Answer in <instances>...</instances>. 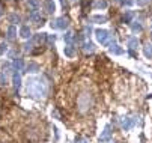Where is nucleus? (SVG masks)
I'll return each instance as SVG.
<instances>
[{
    "instance_id": "1",
    "label": "nucleus",
    "mask_w": 152,
    "mask_h": 143,
    "mask_svg": "<svg viewBox=\"0 0 152 143\" xmlns=\"http://www.w3.org/2000/svg\"><path fill=\"white\" fill-rule=\"evenodd\" d=\"M26 90L35 99H44L48 93V85L44 78L30 77L26 81Z\"/></svg>"
},
{
    "instance_id": "2",
    "label": "nucleus",
    "mask_w": 152,
    "mask_h": 143,
    "mask_svg": "<svg viewBox=\"0 0 152 143\" xmlns=\"http://www.w3.org/2000/svg\"><path fill=\"white\" fill-rule=\"evenodd\" d=\"M95 39L98 41L101 45H108V41L115 42V38L112 39L110 32L105 30V29H96V30H95Z\"/></svg>"
},
{
    "instance_id": "3",
    "label": "nucleus",
    "mask_w": 152,
    "mask_h": 143,
    "mask_svg": "<svg viewBox=\"0 0 152 143\" xmlns=\"http://www.w3.org/2000/svg\"><path fill=\"white\" fill-rule=\"evenodd\" d=\"M92 106V98L89 93H81L78 98V110L80 112H88Z\"/></svg>"
},
{
    "instance_id": "4",
    "label": "nucleus",
    "mask_w": 152,
    "mask_h": 143,
    "mask_svg": "<svg viewBox=\"0 0 152 143\" xmlns=\"http://www.w3.org/2000/svg\"><path fill=\"white\" fill-rule=\"evenodd\" d=\"M50 26H51V29L65 30V29H68V26H69V20L65 18V17H57V18H54V20L50 21Z\"/></svg>"
},
{
    "instance_id": "5",
    "label": "nucleus",
    "mask_w": 152,
    "mask_h": 143,
    "mask_svg": "<svg viewBox=\"0 0 152 143\" xmlns=\"http://www.w3.org/2000/svg\"><path fill=\"white\" fill-rule=\"evenodd\" d=\"M137 122H139V117H137V116H126V117L122 119L121 125H122V128H124L125 131H128V130H131V128L137 124Z\"/></svg>"
},
{
    "instance_id": "6",
    "label": "nucleus",
    "mask_w": 152,
    "mask_h": 143,
    "mask_svg": "<svg viewBox=\"0 0 152 143\" xmlns=\"http://www.w3.org/2000/svg\"><path fill=\"white\" fill-rule=\"evenodd\" d=\"M112 140V131H110V125H105L102 134L99 136V142H110Z\"/></svg>"
},
{
    "instance_id": "7",
    "label": "nucleus",
    "mask_w": 152,
    "mask_h": 143,
    "mask_svg": "<svg viewBox=\"0 0 152 143\" xmlns=\"http://www.w3.org/2000/svg\"><path fill=\"white\" fill-rule=\"evenodd\" d=\"M12 85H14V89L18 90L21 88V75L18 71H14L12 72Z\"/></svg>"
},
{
    "instance_id": "8",
    "label": "nucleus",
    "mask_w": 152,
    "mask_h": 143,
    "mask_svg": "<svg viewBox=\"0 0 152 143\" xmlns=\"http://www.w3.org/2000/svg\"><path fill=\"white\" fill-rule=\"evenodd\" d=\"M44 11L47 14H54L56 12V3H54V0H45V2H44Z\"/></svg>"
},
{
    "instance_id": "9",
    "label": "nucleus",
    "mask_w": 152,
    "mask_h": 143,
    "mask_svg": "<svg viewBox=\"0 0 152 143\" xmlns=\"http://www.w3.org/2000/svg\"><path fill=\"white\" fill-rule=\"evenodd\" d=\"M18 35H20L21 38H24V39H29V38L32 36V30H30L29 26H21L20 30H18Z\"/></svg>"
},
{
    "instance_id": "10",
    "label": "nucleus",
    "mask_w": 152,
    "mask_h": 143,
    "mask_svg": "<svg viewBox=\"0 0 152 143\" xmlns=\"http://www.w3.org/2000/svg\"><path fill=\"white\" fill-rule=\"evenodd\" d=\"M12 68H14V71H23V69H24L23 59H20V57L14 59V60H12Z\"/></svg>"
},
{
    "instance_id": "11",
    "label": "nucleus",
    "mask_w": 152,
    "mask_h": 143,
    "mask_svg": "<svg viewBox=\"0 0 152 143\" xmlns=\"http://www.w3.org/2000/svg\"><path fill=\"white\" fill-rule=\"evenodd\" d=\"M47 39V33H35L32 35V41H33V44H41V42H44V41Z\"/></svg>"
},
{
    "instance_id": "12",
    "label": "nucleus",
    "mask_w": 152,
    "mask_h": 143,
    "mask_svg": "<svg viewBox=\"0 0 152 143\" xmlns=\"http://www.w3.org/2000/svg\"><path fill=\"white\" fill-rule=\"evenodd\" d=\"M17 26H14V24H11L9 27H8V30H6V38L9 39V41H12V39H15L17 38Z\"/></svg>"
},
{
    "instance_id": "13",
    "label": "nucleus",
    "mask_w": 152,
    "mask_h": 143,
    "mask_svg": "<svg viewBox=\"0 0 152 143\" xmlns=\"http://www.w3.org/2000/svg\"><path fill=\"white\" fill-rule=\"evenodd\" d=\"M108 51H110L112 54H116V56H121V54H124L125 51H124V48L121 47V45H118V44H112L110 45V48H108Z\"/></svg>"
},
{
    "instance_id": "14",
    "label": "nucleus",
    "mask_w": 152,
    "mask_h": 143,
    "mask_svg": "<svg viewBox=\"0 0 152 143\" xmlns=\"http://www.w3.org/2000/svg\"><path fill=\"white\" fill-rule=\"evenodd\" d=\"M39 65L36 63V62H29V65L26 66V72H30V74H36V72H39Z\"/></svg>"
},
{
    "instance_id": "15",
    "label": "nucleus",
    "mask_w": 152,
    "mask_h": 143,
    "mask_svg": "<svg viewBox=\"0 0 152 143\" xmlns=\"http://www.w3.org/2000/svg\"><path fill=\"white\" fill-rule=\"evenodd\" d=\"M128 48L131 50V51H134V50L139 48V39H137L136 36H133V38L128 39Z\"/></svg>"
},
{
    "instance_id": "16",
    "label": "nucleus",
    "mask_w": 152,
    "mask_h": 143,
    "mask_svg": "<svg viewBox=\"0 0 152 143\" xmlns=\"http://www.w3.org/2000/svg\"><path fill=\"white\" fill-rule=\"evenodd\" d=\"M107 17L105 15H101V14H96V15H94L92 18H91V21L92 23H99V24H102V23H107Z\"/></svg>"
},
{
    "instance_id": "17",
    "label": "nucleus",
    "mask_w": 152,
    "mask_h": 143,
    "mask_svg": "<svg viewBox=\"0 0 152 143\" xmlns=\"http://www.w3.org/2000/svg\"><path fill=\"white\" fill-rule=\"evenodd\" d=\"M63 54L66 56V57H74V56H75V48H74L72 45L63 47Z\"/></svg>"
},
{
    "instance_id": "18",
    "label": "nucleus",
    "mask_w": 152,
    "mask_h": 143,
    "mask_svg": "<svg viewBox=\"0 0 152 143\" xmlns=\"http://www.w3.org/2000/svg\"><path fill=\"white\" fill-rule=\"evenodd\" d=\"M107 6H108L107 0H95V3H94V8L95 9H105Z\"/></svg>"
},
{
    "instance_id": "19",
    "label": "nucleus",
    "mask_w": 152,
    "mask_h": 143,
    "mask_svg": "<svg viewBox=\"0 0 152 143\" xmlns=\"http://www.w3.org/2000/svg\"><path fill=\"white\" fill-rule=\"evenodd\" d=\"M81 47H83V50H84L86 53H92V51L95 50V45L91 42V41H86V42H83Z\"/></svg>"
},
{
    "instance_id": "20",
    "label": "nucleus",
    "mask_w": 152,
    "mask_h": 143,
    "mask_svg": "<svg viewBox=\"0 0 152 143\" xmlns=\"http://www.w3.org/2000/svg\"><path fill=\"white\" fill-rule=\"evenodd\" d=\"M20 21H21V17H20L18 14H15V12H12V14L9 15V23H12L14 26H15V24H18Z\"/></svg>"
},
{
    "instance_id": "21",
    "label": "nucleus",
    "mask_w": 152,
    "mask_h": 143,
    "mask_svg": "<svg viewBox=\"0 0 152 143\" xmlns=\"http://www.w3.org/2000/svg\"><path fill=\"white\" fill-rule=\"evenodd\" d=\"M143 53H145V56L148 57V59H152V44H146L145 47H143Z\"/></svg>"
},
{
    "instance_id": "22",
    "label": "nucleus",
    "mask_w": 152,
    "mask_h": 143,
    "mask_svg": "<svg viewBox=\"0 0 152 143\" xmlns=\"http://www.w3.org/2000/svg\"><path fill=\"white\" fill-rule=\"evenodd\" d=\"M72 38H74V33H72V32H66V33L63 35V41H65V42H66L68 45H71Z\"/></svg>"
},
{
    "instance_id": "23",
    "label": "nucleus",
    "mask_w": 152,
    "mask_h": 143,
    "mask_svg": "<svg viewBox=\"0 0 152 143\" xmlns=\"http://www.w3.org/2000/svg\"><path fill=\"white\" fill-rule=\"evenodd\" d=\"M131 30L133 32H142L143 30V26L139 21H131Z\"/></svg>"
},
{
    "instance_id": "24",
    "label": "nucleus",
    "mask_w": 152,
    "mask_h": 143,
    "mask_svg": "<svg viewBox=\"0 0 152 143\" xmlns=\"http://www.w3.org/2000/svg\"><path fill=\"white\" fill-rule=\"evenodd\" d=\"M134 17L133 11H126V14L124 15V23H131V18Z\"/></svg>"
},
{
    "instance_id": "25",
    "label": "nucleus",
    "mask_w": 152,
    "mask_h": 143,
    "mask_svg": "<svg viewBox=\"0 0 152 143\" xmlns=\"http://www.w3.org/2000/svg\"><path fill=\"white\" fill-rule=\"evenodd\" d=\"M8 85V75L5 72H0V86H6Z\"/></svg>"
},
{
    "instance_id": "26",
    "label": "nucleus",
    "mask_w": 152,
    "mask_h": 143,
    "mask_svg": "<svg viewBox=\"0 0 152 143\" xmlns=\"http://www.w3.org/2000/svg\"><path fill=\"white\" fill-rule=\"evenodd\" d=\"M11 71H14V68H12V63H9V62L3 63V72H5V74H9Z\"/></svg>"
},
{
    "instance_id": "27",
    "label": "nucleus",
    "mask_w": 152,
    "mask_h": 143,
    "mask_svg": "<svg viewBox=\"0 0 152 143\" xmlns=\"http://www.w3.org/2000/svg\"><path fill=\"white\" fill-rule=\"evenodd\" d=\"M8 51V44L6 42H0V56H3Z\"/></svg>"
},
{
    "instance_id": "28",
    "label": "nucleus",
    "mask_w": 152,
    "mask_h": 143,
    "mask_svg": "<svg viewBox=\"0 0 152 143\" xmlns=\"http://www.w3.org/2000/svg\"><path fill=\"white\" fill-rule=\"evenodd\" d=\"M27 3L32 6V9H38V6H39V0H27Z\"/></svg>"
},
{
    "instance_id": "29",
    "label": "nucleus",
    "mask_w": 152,
    "mask_h": 143,
    "mask_svg": "<svg viewBox=\"0 0 152 143\" xmlns=\"http://www.w3.org/2000/svg\"><path fill=\"white\" fill-rule=\"evenodd\" d=\"M32 48H33V41H29L24 44V51H32Z\"/></svg>"
},
{
    "instance_id": "30",
    "label": "nucleus",
    "mask_w": 152,
    "mask_h": 143,
    "mask_svg": "<svg viewBox=\"0 0 152 143\" xmlns=\"http://www.w3.org/2000/svg\"><path fill=\"white\" fill-rule=\"evenodd\" d=\"M54 41H56V35H48L47 33V42L51 45V44H54Z\"/></svg>"
},
{
    "instance_id": "31",
    "label": "nucleus",
    "mask_w": 152,
    "mask_h": 143,
    "mask_svg": "<svg viewBox=\"0 0 152 143\" xmlns=\"http://www.w3.org/2000/svg\"><path fill=\"white\" fill-rule=\"evenodd\" d=\"M136 3H137V6H146L149 3V0H136Z\"/></svg>"
},
{
    "instance_id": "32",
    "label": "nucleus",
    "mask_w": 152,
    "mask_h": 143,
    "mask_svg": "<svg viewBox=\"0 0 152 143\" xmlns=\"http://www.w3.org/2000/svg\"><path fill=\"white\" fill-rule=\"evenodd\" d=\"M91 33H92V27L91 26H86L84 27V36H91Z\"/></svg>"
},
{
    "instance_id": "33",
    "label": "nucleus",
    "mask_w": 152,
    "mask_h": 143,
    "mask_svg": "<svg viewBox=\"0 0 152 143\" xmlns=\"http://www.w3.org/2000/svg\"><path fill=\"white\" fill-rule=\"evenodd\" d=\"M51 116H53L54 119H60V115H59V112H57L56 109H54V110L51 112Z\"/></svg>"
},
{
    "instance_id": "34",
    "label": "nucleus",
    "mask_w": 152,
    "mask_h": 143,
    "mask_svg": "<svg viewBox=\"0 0 152 143\" xmlns=\"http://www.w3.org/2000/svg\"><path fill=\"white\" fill-rule=\"evenodd\" d=\"M75 143H88V139H84V137H78V139H75Z\"/></svg>"
},
{
    "instance_id": "35",
    "label": "nucleus",
    "mask_w": 152,
    "mask_h": 143,
    "mask_svg": "<svg viewBox=\"0 0 152 143\" xmlns=\"http://www.w3.org/2000/svg\"><path fill=\"white\" fill-rule=\"evenodd\" d=\"M60 2H62V5H63V6H66V0H60Z\"/></svg>"
},
{
    "instance_id": "36",
    "label": "nucleus",
    "mask_w": 152,
    "mask_h": 143,
    "mask_svg": "<svg viewBox=\"0 0 152 143\" xmlns=\"http://www.w3.org/2000/svg\"><path fill=\"white\" fill-rule=\"evenodd\" d=\"M2 11H3V9H2V6H0V15H2Z\"/></svg>"
},
{
    "instance_id": "37",
    "label": "nucleus",
    "mask_w": 152,
    "mask_h": 143,
    "mask_svg": "<svg viewBox=\"0 0 152 143\" xmlns=\"http://www.w3.org/2000/svg\"><path fill=\"white\" fill-rule=\"evenodd\" d=\"M151 29H152V18H151Z\"/></svg>"
},
{
    "instance_id": "38",
    "label": "nucleus",
    "mask_w": 152,
    "mask_h": 143,
    "mask_svg": "<svg viewBox=\"0 0 152 143\" xmlns=\"http://www.w3.org/2000/svg\"><path fill=\"white\" fill-rule=\"evenodd\" d=\"M116 2H121V0H116Z\"/></svg>"
},
{
    "instance_id": "39",
    "label": "nucleus",
    "mask_w": 152,
    "mask_h": 143,
    "mask_svg": "<svg viewBox=\"0 0 152 143\" xmlns=\"http://www.w3.org/2000/svg\"><path fill=\"white\" fill-rule=\"evenodd\" d=\"M129 2H133V0H129Z\"/></svg>"
}]
</instances>
